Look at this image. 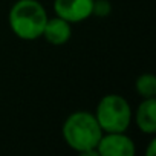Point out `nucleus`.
Segmentation results:
<instances>
[{
  "instance_id": "nucleus-2",
  "label": "nucleus",
  "mask_w": 156,
  "mask_h": 156,
  "mask_svg": "<svg viewBox=\"0 0 156 156\" xmlns=\"http://www.w3.org/2000/svg\"><path fill=\"white\" fill-rule=\"evenodd\" d=\"M48 12L38 0H17L9 9L8 22L16 37L32 41L41 37Z\"/></svg>"
},
{
  "instance_id": "nucleus-4",
  "label": "nucleus",
  "mask_w": 156,
  "mask_h": 156,
  "mask_svg": "<svg viewBox=\"0 0 156 156\" xmlns=\"http://www.w3.org/2000/svg\"><path fill=\"white\" fill-rule=\"evenodd\" d=\"M98 156H135V141L126 132H104L98 145Z\"/></svg>"
},
{
  "instance_id": "nucleus-9",
  "label": "nucleus",
  "mask_w": 156,
  "mask_h": 156,
  "mask_svg": "<svg viewBox=\"0 0 156 156\" xmlns=\"http://www.w3.org/2000/svg\"><path fill=\"white\" fill-rule=\"evenodd\" d=\"M112 12V5L109 0H94L92 16L95 17H107Z\"/></svg>"
},
{
  "instance_id": "nucleus-5",
  "label": "nucleus",
  "mask_w": 156,
  "mask_h": 156,
  "mask_svg": "<svg viewBox=\"0 0 156 156\" xmlns=\"http://www.w3.org/2000/svg\"><path fill=\"white\" fill-rule=\"evenodd\" d=\"M94 0H54L52 8L55 16L69 23H81L92 17Z\"/></svg>"
},
{
  "instance_id": "nucleus-3",
  "label": "nucleus",
  "mask_w": 156,
  "mask_h": 156,
  "mask_svg": "<svg viewBox=\"0 0 156 156\" xmlns=\"http://www.w3.org/2000/svg\"><path fill=\"white\" fill-rule=\"evenodd\" d=\"M94 115L103 132H127L132 124V107L118 94L104 95L98 101Z\"/></svg>"
},
{
  "instance_id": "nucleus-10",
  "label": "nucleus",
  "mask_w": 156,
  "mask_h": 156,
  "mask_svg": "<svg viewBox=\"0 0 156 156\" xmlns=\"http://www.w3.org/2000/svg\"><path fill=\"white\" fill-rule=\"evenodd\" d=\"M154 153H156V139L151 138V141L148 142V148H147L145 154H147V156H153Z\"/></svg>"
},
{
  "instance_id": "nucleus-7",
  "label": "nucleus",
  "mask_w": 156,
  "mask_h": 156,
  "mask_svg": "<svg viewBox=\"0 0 156 156\" xmlns=\"http://www.w3.org/2000/svg\"><path fill=\"white\" fill-rule=\"evenodd\" d=\"M135 122L138 129L150 136L156 133V98H142L136 112Z\"/></svg>"
},
{
  "instance_id": "nucleus-1",
  "label": "nucleus",
  "mask_w": 156,
  "mask_h": 156,
  "mask_svg": "<svg viewBox=\"0 0 156 156\" xmlns=\"http://www.w3.org/2000/svg\"><path fill=\"white\" fill-rule=\"evenodd\" d=\"M61 132L64 142L73 151L86 156H98L97 145L104 132L94 113L86 110L70 113L64 119Z\"/></svg>"
},
{
  "instance_id": "nucleus-8",
  "label": "nucleus",
  "mask_w": 156,
  "mask_h": 156,
  "mask_svg": "<svg viewBox=\"0 0 156 156\" xmlns=\"http://www.w3.org/2000/svg\"><path fill=\"white\" fill-rule=\"evenodd\" d=\"M135 89L141 98H154L156 97V76L153 73H142L136 78Z\"/></svg>"
},
{
  "instance_id": "nucleus-6",
  "label": "nucleus",
  "mask_w": 156,
  "mask_h": 156,
  "mask_svg": "<svg viewBox=\"0 0 156 156\" xmlns=\"http://www.w3.org/2000/svg\"><path fill=\"white\" fill-rule=\"evenodd\" d=\"M41 37L54 46L66 44L72 37V23L66 22L64 19H61L58 16L48 19Z\"/></svg>"
}]
</instances>
